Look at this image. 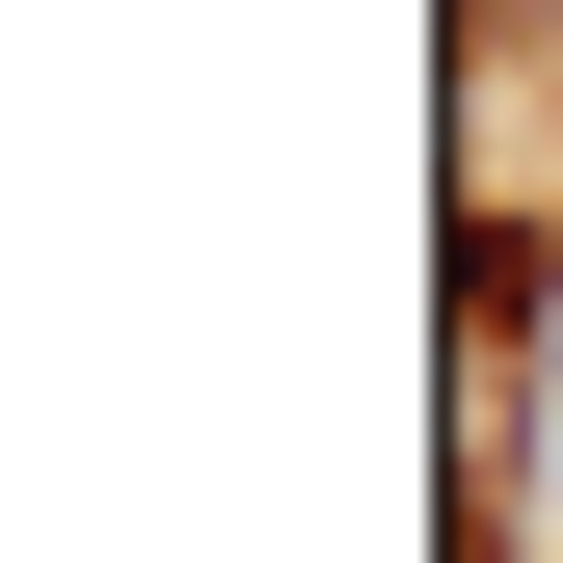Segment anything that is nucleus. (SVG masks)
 Returning a JSON list of instances; mask_svg holds the SVG:
<instances>
[{
    "instance_id": "f257e3e1",
    "label": "nucleus",
    "mask_w": 563,
    "mask_h": 563,
    "mask_svg": "<svg viewBox=\"0 0 563 563\" xmlns=\"http://www.w3.org/2000/svg\"><path fill=\"white\" fill-rule=\"evenodd\" d=\"M456 27H483V54H510V27H537V0H456Z\"/></svg>"
}]
</instances>
